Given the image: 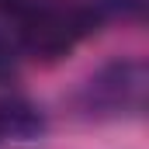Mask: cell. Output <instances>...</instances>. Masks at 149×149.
<instances>
[{
  "label": "cell",
  "mask_w": 149,
  "mask_h": 149,
  "mask_svg": "<svg viewBox=\"0 0 149 149\" xmlns=\"http://www.w3.org/2000/svg\"><path fill=\"white\" fill-rule=\"evenodd\" d=\"M149 73L142 59H114L101 66L80 90V108L90 118H139L146 111Z\"/></svg>",
  "instance_id": "cell-1"
},
{
  "label": "cell",
  "mask_w": 149,
  "mask_h": 149,
  "mask_svg": "<svg viewBox=\"0 0 149 149\" xmlns=\"http://www.w3.org/2000/svg\"><path fill=\"white\" fill-rule=\"evenodd\" d=\"M94 28V14L83 7H31L21 21V42L35 59H59Z\"/></svg>",
  "instance_id": "cell-2"
},
{
  "label": "cell",
  "mask_w": 149,
  "mask_h": 149,
  "mask_svg": "<svg viewBox=\"0 0 149 149\" xmlns=\"http://www.w3.org/2000/svg\"><path fill=\"white\" fill-rule=\"evenodd\" d=\"M42 132V114L28 101H3L0 104V135L3 139H31Z\"/></svg>",
  "instance_id": "cell-3"
},
{
  "label": "cell",
  "mask_w": 149,
  "mask_h": 149,
  "mask_svg": "<svg viewBox=\"0 0 149 149\" xmlns=\"http://www.w3.org/2000/svg\"><path fill=\"white\" fill-rule=\"evenodd\" d=\"M17 63H21V56H17V49H14V42L0 35V83H7L10 76L17 73Z\"/></svg>",
  "instance_id": "cell-4"
},
{
  "label": "cell",
  "mask_w": 149,
  "mask_h": 149,
  "mask_svg": "<svg viewBox=\"0 0 149 149\" xmlns=\"http://www.w3.org/2000/svg\"><path fill=\"white\" fill-rule=\"evenodd\" d=\"M14 7H21V0H0V10H14Z\"/></svg>",
  "instance_id": "cell-5"
}]
</instances>
